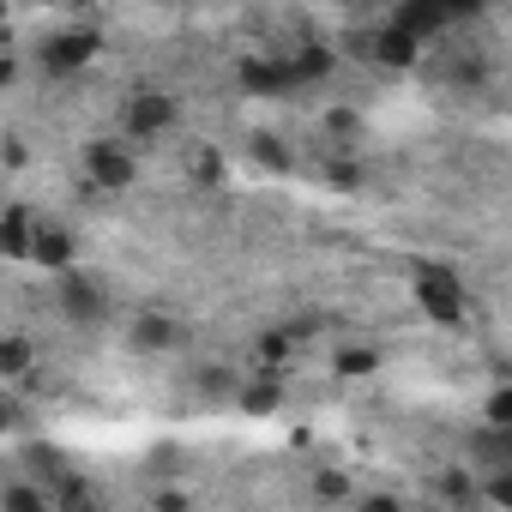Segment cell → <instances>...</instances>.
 <instances>
[{"label":"cell","instance_id":"cell-1","mask_svg":"<svg viewBox=\"0 0 512 512\" xmlns=\"http://www.w3.org/2000/svg\"><path fill=\"white\" fill-rule=\"evenodd\" d=\"M175 127H181V97H175V91L145 85V91H133V97L121 103V139H127V145H157V139H169Z\"/></svg>","mask_w":512,"mask_h":512},{"label":"cell","instance_id":"cell-2","mask_svg":"<svg viewBox=\"0 0 512 512\" xmlns=\"http://www.w3.org/2000/svg\"><path fill=\"white\" fill-rule=\"evenodd\" d=\"M139 181V157L127 139H85V187L91 193H127Z\"/></svg>","mask_w":512,"mask_h":512},{"label":"cell","instance_id":"cell-3","mask_svg":"<svg viewBox=\"0 0 512 512\" xmlns=\"http://www.w3.org/2000/svg\"><path fill=\"white\" fill-rule=\"evenodd\" d=\"M410 296L434 326H458L464 320V278L452 266H416L410 272Z\"/></svg>","mask_w":512,"mask_h":512},{"label":"cell","instance_id":"cell-4","mask_svg":"<svg viewBox=\"0 0 512 512\" xmlns=\"http://www.w3.org/2000/svg\"><path fill=\"white\" fill-rule=\"evenodd\" d=\"M97 49H103V31L73 19L67 31H55V37H43V43H37V67H43V73H79Z\"/></svg>","mask_w":512,"mask_h":512},{"label":"cell","instance_id":"cell-5","mask_svg":"<svg viewBox=\"0 0 512 512\" xmlns=\"http://www.w3.org/2000/svg\"><path fill=\"white\" fill-rule=\"evenodd\" d=\"M55 302H61V314H67V320H73L79 332H97V326L109 320V290H103V284H97L91 272H79V266H73V272L61 278Z\"/></svg>","mask_w":512,"mask_h":512},{"label":"cell","instance_id":"cell-6","mask_svg":"<svg viewBox=\"0 0 512 512\" xmlns=\"http://www.w3.org/2000/svg\"><path fill=\"white\" fill-rule=\"evenodd\" d=\"M386 25H392L398 37H410L416 49H428L440 31H452V25H458V7H434V0H404V7H398Z\"/></svg>","mask_w":512,"mask_h":512},{"label":"cell","instance_id":"cell-7","mask_svg":"<svg viewBox=\"0 0 512 512\" xmlns=\"http://www.w3.org/2000/svg\"><path fill=\"white\" fill-rule=\"evenodd\" d=\"M235 85H241L247 97H296V91H290V73H284V55H272V49L241 55V61H235Z\"/></svg>","mask_w":512,"mask_h":512},{"label":"cell","instance_id":"cell-8","mask_svg":"<svg viewBox=\"0 0 512 512\" xmlns=\"http://www.w3.org/2000/svg\"><path fill=\"white\" fill-rule=\"evenodd\" d=\"M284 55V73H290V91H314L338 73V49L332 43H302V49H278Z\"/></svg>","mask_w":512,"mask_h":512},{"label":"cell","instance_id":"cell-9","mask_svg":"<svg viewBox=\"0 0 512 512\" xmlns=\"http://www.w3.org/2000/svg\"><path fill=\"white\" fill-rule=\"evenodd\" d=\"M187 344V326L175 320V314H139L133 326H127V350L133 356H169V350H181Z\"/></svg>","mask_w":512,"mask_h":512},{"label":"cell","instance_id":"cell-10","mask_svg":"<svg viewBox=\"0 0 512 512\" xmlns=\"http://www.w3.org/2000/svg\"><path fill=\"white\" fill-rule=\"evenodd\" d=\"M25 260L43 266V272H55V278H67V272L79 266V241H73V229H61V223H37Z\"/></svg>","mask_w":512,"mask_h":512},{"label":"cell","instance_id":"cell-11","mask_svg":"<svg viewBox=\"0 0 512 512\" xmlns=\"http://www.w3.org/2000/svg\"><path fill=\"white\" fill-rule=\"evenodd\" d=\"M362 55H368L374 67H386V73H404V67H416V55H422V49L386 25V31H368V49H362Z\"/></svg>","mask_w":512,"mask_h":512},{"label":"cell","instance_id":"cell-12","mask_svg":"<svg viewBox=\"0 0 512 512\" xmlns=\"http://www.w3.org/2000/svg\"><path fill=\"white\" fill-rule=\"evenodd\" d=\"M284 374H253V380H241V392H235V404L247 410V416H272V410H284Z\"/></svg>","mask_w":512,"mask_h":512},{"label":"cell","instance_id":"cell-13","mask_svg":"<svg viewBox=\"0 0 512 512\" xmlns=\"http://www.w3.org/2000/svg\"><path fill=\"white\" fill-rule=\"evenodd\" d=\"M31 235H37L31 205H7V211H0V253H7V260H25V253H31Z\"/></svg>","mask_w":512,"mask_h":512},{"label":"cell","instance_id":"cell-14","mask_svg":"<svg viewBox=\"0 0 512 512\" xmlns=\"http://www.w3.org/2000/svg\"><path fill=\"white\" fill-rule=\"evenodd\" d=\"M49 506H55V512H103L97 488H91L85 476H73V470H67V476H61V482L49 488Z\"/></svg>","mask_w":512,"mask_h":512},{"label":"cell","instance_id":"cell-15","mask_svg":"<svg viewBox=\"0 0 512 512\" xmlns=\"http://www.w3.org/2000/svg\"><path fill=\"white\" fill-rule=\"evenodd\" d=\"M31 368H37V350H31V338H19V332H0V380H31Z\"/></svg>","mask_w":512,"mask_h":512},{"label":"cell","instance_id":"cell-16","mask_svg":"<svg viewBox=\"0 0 512 512\" xmlns=\"http://www.w3.org/2000/svg\"><path fill=\"white\" fill-rule=\"evenodd\" d=\"M0 512H55L49 506V488L43 482H7V488H0Z\"/></svg>","mask_w":512,"mask_h":512},{"label":"cell","instance_id":"cell-17","mask_svg":"<svg viewBox=\"0 0 512 512\" xmlns=\"http://www.w3.org/2000/svg\"><path fill=\"white\" fill-rule=\"evenodd\" d=\"M187 175H193L199 187H223L229 163H223V151H211V145H187Z\"/></svg>","mask_w":512,"mask_h":512},{"label":"cell","instance_id":"cell-18","mask_svg":"<svg viewBox=\"0 0 512 512\" xmlns=\"http://www.w3.org/2000/svg\"><path fill=\"white\" fill-rule=\"evenodd\" d=\"M320 133H326L338 151H350V145L362 139V115H356V109H326V115H320Z\"/></svg>","mask_w":512,"mask_h":512},{"label":"cell","instance_id":"cell-19","mask_svg":"<svg viewBox=\"0 0 512 512\" xmlns=\"http://www.w3.org/2000/svg\"><path fill=\"white\" fill-rule=\"evenodd\" d=\"M332 368H338V380H368V374H374V368H380V356H374V350H368V344H344V350H338V362H332Z\"/></svg>","mask_w":512,"mask_h":512},{"label":"cell","instance_id":"cell-20","mask_svg":"<svg viewBox=\"0 0 512 512\" xmlns=\"http://www.w3.org/2000/svg\"><path fill=\"white\" fill-rule=\"evenodd\" d=\"M440 494H446L452 506H476V476H470V470H446V476H440Z\"/></svg>","mask_w":512,"mask_h":512},{"label":"cell","instance_id":"cell-21","mask_svg":"<svg viewBox=\"0 0 512 512\" xmlns=\"http://www.w3.org/2000/svg\"><path fill=\"white\" fill-rule=\"evenodd\" d=\"M253 157H260L266 169H290V145H284V139H272V133L253 139Z\"/></svg>","mask_w":512,"mask_h":512},{"label":"cell","instance_id":"cell-22","mask_svg":"<svg viewBox=\"0 0 512 512\" xmlns=\"http://www.w3.org/2000/svg\"><path fill=\"white\" fill-rule=\"evenodd\" d=\"M488 428H500V434L512 428V386H494L488 392Z\"/></svg>","mask_w":512,"mask_h":512},{"label":"cell","instance_id":"cell-23","mask_svg":"<svg viewBox=\"0 0 512 512\" xmlns=\"http://www.w3.org/2000/svg\"><path fill=\"white\" fill-rule=\"evenodd\" d=\"M290 350H296V344H290L284 332H266V338H260V362H266V374H278V362H284Z\"/></svg>","mask_w":512,"mask_h":512},{"label":"cell","instance_id":"cell-24","mask_svg":"<svg viewBox=\"0 0 512 512\" xmlns=\"http://www.w3.org/2000/svg\"><path fill=\"white\" fill-rule=\"evenodd\" d=\"M356 512H404V500H398V494H386V488H368V494L356 500Z\"/></svg>","mask_w":512,"mask_h":512},{"label":"cell","instance_id":"cell-25","mask_svg":"<svg viewBox=\"0 0 512 512\" xmlns=\"http://www.w3.org/2000/svg\"><path fill=\"white\" fill-rule=\"evenodd\" d=\"M314 494H320V500H344V494H350V482H344V470H326V476L314 482Z\"/></svg>","mask_w":512,"mask_h":512},{"label":"cell","instance_id":"cell-26","mask_svg":"<svg viewBox=\"0 0 512 512\" xmlns=\"http://www.w3.org/2000/svg\"><path fill=\"white\" fill-rule=\"evenodd\" d=\"M199 386H205V392H235L241 380H235V374H217V368H205V374H199Z\"/></svg>","mask_w":512,"mask_h":512},{"label":"cell","instance_id":"cell-27","mask_svg":"<svg viewBox=\"0 0 512 512\" xmlns=\"http://www.w3.org/2000/svg\"><path fill=\"white\" fill-rule=\"evenodd\" d=\"M13 428H19V404L0 392V434H13Z\"/></svg>","mask_w":512,"mask_h":512},{"label":"cell","instance_id":"cell-28","mask_svg":"<svg viewBox=\"0 0 512 512\" xmlns=\"http://www.w3.org/2000/svg\"><path fill=\"white\" fill-rule=\"evenodd\" d=\"M157 512H187V494H175V488H157Z\"/></svg>","mask_w":512,"mask_h":512},{"label":"cell","instance_id":"cell-29","mask_svg":"<svg viewBox=\"0 0 512 512\" xmlns=\"http://www.w3.org/2000/svg\"><path fill=\"white\" fill-rule=\"evenodd\" d=\"M13 79H19V61H13V55H7V49H0V91H7V85H13Z\"/></svg>","mask_w":512,"mask_h":512},{"label":"cell","instance_id":"cell-30","mask_svg":"<svg viewBox=\"0 0 512 512\" xmlns=\"http://www.w3.org/2000/svg\"><path fill=\"white\" fill-rule=\"evenodd\" d=\"M0 19H7V7H0Z\"/></svg>","mask_w":512,"mask_h":512}]
</instances>
